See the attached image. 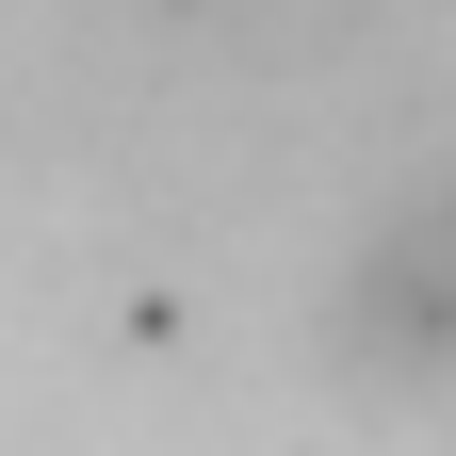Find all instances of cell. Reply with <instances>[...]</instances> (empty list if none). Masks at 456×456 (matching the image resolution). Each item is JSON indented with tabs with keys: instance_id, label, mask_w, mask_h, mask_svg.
<instances>
[{
	"instance_id": "6da1fadb",
	"label": "cell",
	"mask_w": 456,
	"mask_h": 456,
	"mask_svg": "<svg viewBox=\"0 0 456 456\" xmlns=\"http://www.w3.org/2000/svg\"><path fill=\"white\" fill-rule=\"evenodd\" d=\"M342 342L359 359H456V196H408L342 277Z\"/></svg>"
}]
</instances>
